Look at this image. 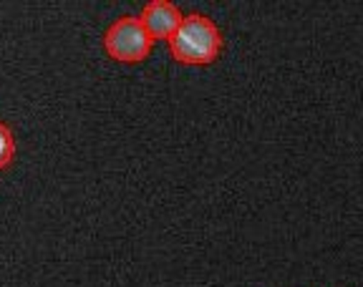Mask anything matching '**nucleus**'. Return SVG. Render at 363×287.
I'll list each match as a JSON object with an SVG mask.
<instances>
[{
    "mask_svg": "<svg viewBox=\"0 0 363 287\" xmlns=\"http://www.w3.org/2000/svg\"><path fill=\"white\" fill-rule=\"evenodd\" d=\"M169 53L174 61L187 66H207L215 63L222 53V33L212 18L202 13H189L182 18V26L169 40Z\"/></svg>",
    "mask_w": 363,
    "mask_h": 287,
    "instance_id": "f257e3e1",
    "label": "nucleus"
},
{
    "mask_svg": "<svg viewBox=\"0 0 363 287\" xmlns=\"http://www.w3.org/2000/svg\"><path fill=\"white\" fill-rule=\"evenodd\" d=\"M104 48H106V53L113 61L142 63L152 53L154 40L142 26L139 16H121L104 33Z\"/></svg>",
    "mask_w": 363,
    "mask_h": 287,
    "instance_id": "f03ea898",
    "label": "nucleus"
},
{
    "mask_svg": "<svg viewBox=\"0 0 363 287\" xmlns=\"http://www.w3.org/2000/svg\"><path fill=\"white\" fill-rule=\"evenodd\" d=\"M182 18L184 16L172 0H149L142 8L139 21L147 28V33L152 35V40H169L182 26Z\"/></svg>",
    "mask_w": 363,
    "mask_h": 287,
    "instance_id": "7ed1b4c3",
    "label": "nucleus"
},
{
    "mask_svg": "<svg viewBox=\"0 0 363 287\" xmlns=\"http://www.w3.org/2000/svg\"><path fill=\"white\" fill-rule=\"evenodd\" d=\"M13 157H16V139H13V131L8 129V124L0 121V171L13 162Z\"/></svg>",
    "mask_w": 363,
    "mask_h": 287,
    "instance_id": "20e7f679",
    "label": "nucleus"
}]
</instances>
